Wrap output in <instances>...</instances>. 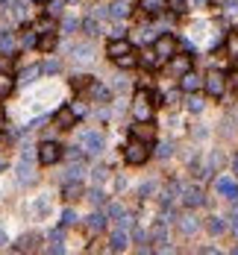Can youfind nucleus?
I'll list each match as a JSON object with an SVG mask.
<instances>
[{"label": "nucleus", "instance_id": "nucleus-1", "mask_svg": "<svg viewBox=\"0 0 238 255\" xmlns=\"http://www.w3.org/2000/svg\"><path fill=\"white\" fill-rule=\"evenodd\" d=\"M147 141H141V138H132L130 144H127V150H124V159H127V164H144L147 162Z\"/></svg>", "mask_w": 238, "mask_h": 255}, {"label": "nucleus", "instance_id": "nucleus-2", "mask_svg": "<svg viewBox=\"0 0 238 255\" xmlns=\"http://www.w3.org/2000/svg\"><path fill=\"white\" fill-rule=\"evenodd\" d=\"M79 144L85 147V153H91V156H97L100 150H103V132H94V129H88V132H82L79 135Z\"/></svg>", "mask_w": 238, "mask_h": 255}, {"label": "nucleus", "instance_id": "nucleus-3", "mask_svg": "<svg viewBox=\"0 0 238 255\" xmlns=\"http://www.w3.org/2000/svg\"><path fill=\"white\" fill-rule=\"evenodd\" d=\"M62 159V147L56 144V141H44L41 147H38V162L41 164H56Z\"/></svg>", "mask_w": 238, "mask_h": 255}, {"label": "nucleus", "instance_id": "nucleus-4", "mask_svg": "<svg viewBox=\"0 0 238 255\" xmlns=\"http://www.w3.org/2000/svg\"><path fill=\"white\" fill-rule=\"evenodd\" d=\"M203 85H206V91H209L212 97H221V94H224V85H227V82H224V73H221V70H212V73H209V76L203 79Z\"/></svg>", "mask_w": 238, "mask_h": 255}, {"label": "nucleus", "instance_id": "nucleus-5", "mask_svg": "<svg viewBox=\"0 0 238 255\" xmlns=\"http://www.w3.org/2000/svg\"><path fill=\"white\" fill-rule=\"evenodd\" d=\"M32 179H35V170L29 164V153H24L21 162H18V185H29Z\"/></svg>", "mask_w": 238, "mask_h": 255}, {"label": "nucleus", "instance_id": "nucleus-6", "mask_svg": "<svg viewBox=\"0 0 238 255\" xmlns=\"http://www.w3.org/2000/svg\"><path fill=\"white\" fill-rule=\"evenodd\" d=\"M215 185H218V194H221V197H227V200H233V203L238 200V182H233L230 176H221Z\"/></svg>", "mask_w": 238, "mask_h": 255}, {"label": "nucleus", "instance_id": "nucleus-7", "mask_svg": "<svg viewBox=\"0 0 238 255\" xmlns=\"http://www.w3.org/2000/svg\"><path fill=\"white\" fill-rule=\"evenodd\" d=\"M174 47H177V44H174L171 35H159V38H156V56H159V59H171V56H174Z\"/></svg>", "mask_w": 238, "mask_h": 255}, {"label": "nucleus", "instance_id": "nucleus-8", "mask_svg": "<svg viewBox=\"0 0 238 255\" xmlns=\"http://www.w3.org/2000/svg\"><path fill=\"white\" fill-rule=\"evenodd\" d=\"M183 203H185L188 209H200V206L206 203V197H203L200 188H185V191H183Z\"/></svg>", "mask_w": 238, "mask_h": 255}, {"label": "nucleus", "instance_id": "nucleus-9", "mask_svg": "<svg viewBox=\"0 0 238 255\" xmlns=\"http://www.w3.org/2000/svg\"><path fill=\"white\" fill-rule=\"evenodd\" d=\"M188 70H191V59H188V56H171V73L183 76V73H188Z\"/></svg>", "mask_w": 238, "mask_h": 255}, {"label": "nucleus", "instance_id": "nucleus-10", "mask_svg": "<svg viewBox=\"0 0 238 255\" xmlns=\"http://www.w3.org/2000/svg\"><path fill=\"white\" fill-rule=\"evenodd\" d=\"M132 47H130V41L127 38H112L109 41V56L112 59H118V56H124V53H130Z\"/></svg>", "mask_w": 238, "mask_h": 255}, {"label": "nucleus", "instance_id": "nucleus-11", "mask_svg": "<svg viewBox=\"0 0 238 255\" xmlns=\"http://www.w3.org/2000/svg\"><path fill=\"white\" fill-rule=\"evenodd\" d=\"M74 120H77V115H74V109H71V106H65V109H59V112H56V123H59L62 129H71V126H74Z\"/></svg>", "mask_w": 238, "mask_h": 255}, {"label": "nucleus", "instance_id": "nucleus-12", "mask_svg": "<svg viewBox=\"0 0 238 255\" xmlns=\"http://www.w3.org/2000/svg\"><path fill=\"white\" fill-rule=\"evenodd\" d=\"M62 197H65L68 203L79 200V197H82V185H79V179H74V182H65V188H62Z\"/></svg>", "mask_w": 238, "mask_h": 255}, {"label": "nucleus", "instance_id": "nucleus-13", "mask_svg": "<svg viewBox=\"0 0 238 255\" xmlns=\"http://www.w3.org/2000/svg\"><path fill=\"white\" fill-rule=\"evenodd\" d=\"M127 244H130V232L115 229V232H112V253H124V250H127Z\"/></svg>", "mask_w": 238, "mask_h": 255}, {"label": "nucleus", "instance_id": "nucleus-14", "mask_svg": "<svg viewBox=\"0 0 238 255\" xmlns=\"http://www.w3.org/2000/svg\"><path fill=\"white\" fill-rule=\"evenodd\" d=\"M135 117L138 120H147L150 117V106H147V94L144 91H138V97H135Z\"/></svg>", "mask_w": 238, "mask_h": 255}, {"label": "nucleus", "instance_id": "nucleus-15", "mask_svg": "<svg viewBox=\"0 0 238 255\" xmlns=\"http://www.w3.org/2000/svg\"><path fill=\"white\" fill-rule=\"evenodd\" d=\"M127 15H130V3H127V0H115V3L109 6V18H115V21L127 18Z\"/></svg>", "mask_w": 238, "mask_h": 255}, {"label": "nucleus", "instance_id": "nucleus-16", "mask_svg": "<svg viewBox=\"0 0 238 255\" xmlns=\"http://www.w3.org/2000/svg\"><path fill=\"white\" fill-rule=\"evenodd\" d=\"M180 85H183V91H197V88L203 85V79L188 70V73H183V82H180Z\"/></svg>", "mask_w": 238, "mask_h": 255}, {"label": "nucleus", "instance_id": "nucleus-17", "mask_svg": "<svg viewBox=\"0 0 238 255\" xmlns=\"http://www.w3.org/2000/svg\"><path fill=\"white\" fill-rule=\"evenodd\" d=\"M132 135H135V138H141V141H153V126L141 120V123H135V126H132Z\"/></svg>", "mask_w": 238, "mask_h": 255}, {"label": "nucleus", "instance_id": "nucleus-18", "mask_svg": "<svg viewBox=\"0 0 238 255\" xmlns=\"http://www.w3.org/2000/svg\"><path fill=\"white\" fill-rule=\"evenodd\" d=\"M206 229H209V235H224L227 232V220L224 217H209Z\"/></svg>", "mask_w": 238, "mask_h": 255}, {"label": "nucleus", "instance_id": "nucleus-19", "mask_svg": "<svg viewBox=\"0 0 238 255\" xmlns=\"http://www.w3.org/2000/svg\"><path fill=\"white\" fill-rule=\"evenodd\" d=\"M12 88H15V79L9 73H0V100H6L12 94Z\"/></svg>", "mask_w": 238, "mask_h": 255}, {"label": "nucleus", "instance_id": "nucleus-20", "mask_svg": "<svg viewBox=\"0 0 238 255\" xmlns=\"http://www.w3.org/2000/svg\"><path fill=\"white\" fill-rule=\"evenodd\" d=\"M74 59L77 62H91V44H77L74 47Z\"/></svg>", "mask_w": 238, "mask_h": 255}, {"label": "nucleus", "instance_id": "nucleus-21", "mask_svg": "<svg viewBox=\"0 0 238 255\" xmlns=\"http://www.w3.org/2000/svg\"><path fill=\"white\" fill-rule=\"evenodd\" d=\"M85 226H88L91 232H103V229H106V214H91Z\"/></svg>", "mask_w": 238, "mask_h": 255}, {"label": "nucleus", "instance_id": "nucleus-22", "mask_svg": "<svg viewBox=\"0 0 238 255\" xmlns=\"http://www.w3.org/2000/svg\"><path fill=\"white\" fill-rule=\"evenodd\" d=\"M197 226H200V223H197V220H194L191 214H185V217L180 220V229H183L185 235H194V232H197Z\"/></svg>", "mask_w": 238, "mask_h": 255}, {"label": "nucleus", "instance_id": "nucleus-23", "mask_svg": "<svg viewBox=\"0 0 238 255\" xmlns=\"http://www.w3.org/2000/svg\"><path fill=\"white\" fill-rule=\"evenodd\" d=\"M62 238H65L62 232H50V235H47V241H50L47 250H50V253H62V250H65V247H62Z\"/></svg>", "mask_w": 238, "mask_h": 255}, {"label": "nucleus", "instance_id": "nucleus-24", "mask_svg": "<svg viewBox=\"0 0 238 255\" xmlns=\"http://www.w3.org/2000/svg\"><path fill=\"white\" fill-rule=\"evenodd\" d=\"M35 244H38V235H24V238L18 241V247H15V250L26 253V250H35Z\"/></svg>", "mask_w": 238, "mask_h": 255}, {"label": "nucleus", "instance_id": "nucleus-25", "mask_svg": "<svg viewBox=\"0 0 238 255\" xmlns=\"http://www.w3.org/2000/svg\"><path fill=\"white\" fill-rule=\"evenodd\" d=\"M115 62H118L121 68H135V65H138V56H135V53L130 50V53H124V56H118Z\"/></svg>", "mask_w": 238, "mask_h": 255}, {"label": "nucleus", "instance_id": "nucleus-26", "mask_svg": "<svg viewBox=\"0 0 238 255\" xmlns=\"http://www.w3.org/2000/svg\"><path fill=\"white\" fill-rule=\"evenodd\" d=\"M153 241H156V244H168V229H165V220L153 226Z\"/></svg>", "mask_w": 238, "mask_h": 255}, {"label": "nucleus", "instance_id": "nucleus-27", "mask_svg": "<svg viewBox=\"0 0 238 255\" xmlns=\"http://www.w3.org/2000/svg\"><path fill=\"white\" fill-rule=\"evenodd\" d=\"M162 6H165V0H141V9H144V12H150V15H159V12H162Z\"/></svg>", "mask_w": 238, "mask_h": 255}, {"label": "nucleus", "instance_id": "nucleus-28", "mask_svg": "<svg viewBox=\"0 0 238 255\" xmlns=\"http://www.w3.org/2000/svg\"><path fill=\"white\" fill-rule=\"evenodd\" d=\"M0 50H3V53H12V50H15V38H12V32H0Z\"/></svg>", "mask_w": 238, "mask_h": 255}, {"label": "nucleus", "instance_id": "nucleus-29", "mask_svg": "<svg viewBox=\"0 0 238 255\" xmlns=\"http://www.w3.org/2000/svg\"><path fill=\"white\" fill-rule=\"evenodd\" d=\"M71 85H74V91H85V88H91V76H74Z\"/></svg>", "mask_w": 238, "mask_h": 255}, {"label": "nucleus", "instance_id": "nucleus-30", "mask_svg": "<svg viewBox=\"0 0 238 255\" xmlns=\"http://www.w3.org/2000/svg\"><path fill=\"white\" fill-rule=\"evenodd\" d=\"M91 94H94L97 103H109V88H103V85H91Z\"/></svg>", "mask_w": 238, "mask_h": 255}, {"label": "nucleus", "instance_id": "nucleus-31", "mask_svg": "<svg viewBox=\"0 0 238 255\" xmlns=\"http://www.w3.org/2000/svg\"><path fill=\"white\" fill-rule=\"evenodd\" d=\"M38 73H41V68H26V70L21 73V85H29V82H32Z\"/></svg>", "mask_w": 238, "mask_h": 255}, {"label": "nucleus", "instance_id": "nucleus-32", "mask_svg": "<svg viewBox=\"0 0 238 255\" xmlns=\"http://www.w3.org/2000/svg\"><path fill=\"white\" fill-rule=\"evenodd\" d=\"M68 176H71V179H82V176H85V164H82V162H79V164L74 162V164L68 167Z\"/></svg>", "mask_w": 238, "mask_h": 255}, {"label": "nucleus", "instance_id": "nucleus-33", "mask_svg": "<svg viewBox=\"0 0 238 255\" xmlns=\"http://www.w3.org/2000/svg\"><path fill=\"white\" fill-rule=\"evenodd\" d=\"M88 200H91V206H103L106 203V194L100 188H94V191H88Z\"/></svg>", "mask_w": 238, "mask_h": 255}, {"label": "nucleus", "instance_id": "nucleus-34", "mask_svg": "<svg viewBox=\"0 0 238 255\" xmlns=\"http://www.w3.org/2000/svg\"><path fill=\"white\" fill-rule=\"evenodd\" d=\"M132 226H135V220H132L130 214H121V217H118V229H124V232H132Z\"/></svg>", "mask_w": 238, "mask_h": 255}, {"label": "nucleus", "instance_id": "nucleus-35", "mask_svg": "<svg viewBox=\"0 0 238 255\" xmlns=\"http://www.w3.org/2000/svg\"><path fill=\"white\" fill-rule=\"evenodd\" d=\"M171 153H174V144H168V141L156 147V156H159V159H171Z\"/></svg>", "mask_w": 238, "mask_h": 255}, {"label": "nucleus", "instance_id": "nucleus-36", "mask_svg": "<svg viewBox=\"0 0 238 255\" xmlns=\"http://www.w3.org/2000/svg\"><path fill=\"white\" fill-rule=\"evenodd\" d=\"M82 29H85L88 38H94L97 35V21H82Z\"/></svg>", "mask_w": 238, "mask_h": 255}, {"label": "nucleus", "instance_id": "nucleus-37", "mask_svg": "<svg viewBox=\"0 0 238 255\" xmlns=\"http://www.w3.org/2000/svg\"><path fill=\"white\" fill-rule=\"evenodd\" d=\"M38 47H41V50H53V47H56V35H44V38L38 41Z\"/></svg>", "mask_w": 238, "mask_h": 255}, {"label": "nucleus", "instance_id": "nucleus-38", "mask_svg": "<svg viewBox=\"0 0 238 255\" xmlns=\"http://www.w3.org/2000/svg\"><path fill=\"white\" fill-rule=\"evenodd\" d=\"M41 70H47V73H59L62 70V65H59V59H50V62H44V68Z\"/></svg>", "mask_w": 238, "mask_h": 255}, {"label": "nucleus", "instance_id": "nucleus-39", "mask_svg": "<svg viewBox=\"0 0 238 255\" xmlns=\"http://www.w3.org/2000/svg\"><path fill=\"white\" fill-rule=\"evenodd\" d=\"M47 209H50V200H47V197H41V200L35 203V214L41 217V214H47Z\"/></svg>", "mask_w": 238, "mask_h": 255}, {"label": "nucleus", "instance_id": "nucleus-40", "mask_svg": "<svg viewBox=\"0 0 238 255\" xmlns=\"http://www.w3.org/2000/svg\"><path fill=\"white\" fill-rule=\"evenodd\" d=\"M153 191H156V182H144V185L138 188V197H150Z\"/></svg>", "mask_w": 238, "mask_h": 255}, {"label": "nucleus", "instance_id": "nucleus-41", "mask_svg": "<svg viewBox=\"0 0 238 255\" xmlns=\"http://www.w3.org/2000/svg\"><path fill=\"white\" fill-rule=\"evenodd\" d=\"M62 223H65V226H74V223H77V214H74L71 209H65V211H62Z\"/></svg>", "mask_w": 238, "mask_h": 255}, {"label": "nucleus", "instance_id": "nucleus-42", "mask_svg": "<svg viewBox=\"0 0 238 255\" xmlns=\"http://www.w3.org/2000/svg\"><path fill=\"white\" fill-rule=\"evenodd\" d=\"M188 112H203V100L200 97H191L188 100Z\"/></svg>", "mask_w": 238, "mask_h": 255}, {"label": "nucleus", "instance_id": "nucleus-43", "mask_svg": "<svg viewBox=\"0 0 238 255\" xmlns=\"http://www.w3.org/2000/svg\"><path fill=\"white\" fill-rule=\"evenodd\" d=\"M106 176H109V170L106 167H94V182L100 185V182H106Z\"/></svg>", "mask_w": 238, "mask_h": 255}, {"label": "nucleus", "instance_id": "nucleus-44", "mask_svg": "<svg viewBox=\"0 0 238 255\" xmlns=\"http://www.w3.org/2000/svg\"><path fill=\"white\" fill-rule=\"evenodd\" d=\"M71 109H74V115H77V117H82V115L88 112V106H85V103H71Z\"/></svg>", "mask_w": 238, "mask_h": 255}, {"label": "nucleus", "instance_id": "nucleus-45", "mask_svg": "<svg viewBox=\"0 0 238 255\" xmlns=\"http://www.w3.org/2000/svg\"><path fill=\"white\" fill-rule=\"evenodd\" d=\"M221 164H224V156H221V153H212V159H209V167L215 170V167H221Z\"/></svg>", "mask_w": 238, "mask_h": 255}, {"label": "nucleus", "instance_id": "nucleus-46", "mask_svg": "<svg viewBox=\"0 0 238 255\" xmlns=\"http://www.w3.org/2000/svg\"><path fill=\"white\" fill-rule=\"evenodd\" d=\"M62 6L65 0H50V15H62Z\"/></svg>", "mask_w": 238, "mask_h": 255}, {"label": "nucleus", "instance_id": "nucleus-47", "mask_svg": "<svg viewBox=\"0 0 238 255\" xmlns=\"http://www.w3.org/2000/svg\"><path fill=\"white\" fill-rule=\"evenodd\" d=\"M230 53L238 59V32H233V35H230Z\"/></svg>", "mask_w": 238, "mask_h": 255}, {"label": "nucleus", "instance_id": "nucleus-48", "mask_svg": "<svg viewBox=\"0 0 238 255\" xmlns=\"http://www.w3.org/2000/svg\"><path fill=\"white\" fill-rule=\"evenodd\" d=\"M77 26H79V21H74V18H68V21H65V26H62V29H65V32H74V29H77Z\"/></svg>", "mask_w": 238, "mask_h": 255}, {"label": "nucleus", "instance_id": "nucleus-49", "mask_svg": "<svg viewBox=\"0 0 238 255\" xmlns=\"http://www.w3.org/2000/svg\"><path fill=\"white\" fill-rule=\"evenodd\" d=\"M32 44H38V35H35V32L24 35V47H32Z\"/></svg>", "mask_w": 238, "mask_h": 255}, {"label": "nucleus", "instance_id": "nucleus-50", "mask_svg": "<svg viewBox=\"0 0 238 255\" xmlns=\"http://www.w3.org/2000/svg\"><path fill=\"white\" fill-rule=\"evenodd\" d=\"M121 214H124L121 206H109V209H106V217H121Z\"/></svg>", "mask_w": 238, "mask_h": 255}, {"label": "nucleus", "instance_id": "nucleus-51", "mask_svg": "<svg viewBox=\"0 0 238 255\" xmlns=\"http://www.w3.org/2000/svg\"><path fill=\"white\" fill-rule=\"evenodd\" d=\"M168 3H171V9H177V12L185 9V0H168Z\"/></svg>", "mask_w": 238, "mask_h": 255}, {"label": "nucleus", "instance_id": "nucleus-52", "mask_svg": "<svg viewBox=\"0 0 238 255\" xmlns=\"http://www.w3.org/2000/svg\"><path fill=\"white\" fill-rule=\"evenodd\" d=\"M0 247H6V232L0 229Z\"/></svg>", "mask_w": 238, "mask_h": 255}, {"label": "nucleus", "instance_id": "nucleus-53", "mask_svg": "<svg viewBox=\"0 0 238 255\" xmlns=\"http://www.w3.org/2000/svg\"><path fill=\"white\" fill-rule=\"evenodd\" d=\"M233 232L238 235V214H236V220H233Z\"/></svg>", "mask_w": 238, "mask_h": 255}, {"label": "nucleus", "instance_id": "nucleus-54", "mask_svg": "<svg viewBox=\"0 0 238 255\" xmlns=\"http://www.w3.org/2000/svg\"><path fill=\"white\" fill-rule=\"evenodd\" d=\"M191 3H194V6H206V0H191Z\"/></svg>", "mask_w": 238, "mask_h": 255}, {"label": "nucleus", "instance_id": "nucleus-55", "mask_svg": "<svg viewBox=\"0 0 238 255\" xmlns=\"http://www.w3.org/2000/svg\"><path fill=\"white\" fill-rule=\"evenodd\" d=\"M233 167H236V176H238V156H236V162H233Z\"/></svg>", "mask_w": 238, "mask_h": 255}, {"label": "nucleus", "instance_id": "nucleus-56", "mask_svg": "<svg viewBox=\"0 0 238 255\" xmlns=\"http://www.w3.org/2000/svg\"><path fill=\"white\" fill-rule=\"evenodd\" d=\"M35 3H47V0H35Z\"/></svg>", "mask_w": 238, "mask_h": 255}]
</instances>
